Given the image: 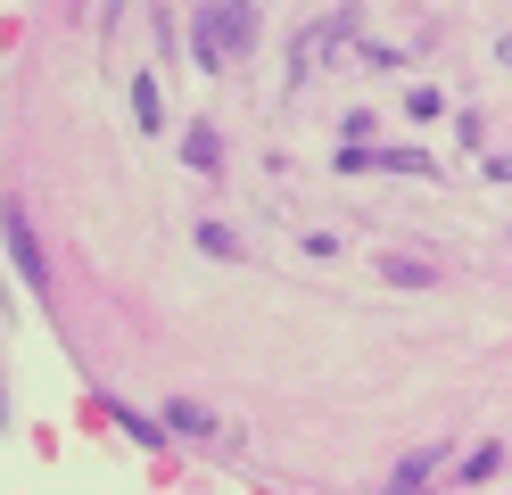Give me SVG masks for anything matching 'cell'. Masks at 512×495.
<instances>
[{"instance_id": "7", "label": "cell", "mask_w": 512, "mask_h": 495, "mask_svg": "<svg viewBox=\"0 0 512 495\" xmlns=\"http://www.w3.org/2000/svg\"><path fill=\"white\" fill-rule=\"evenodd\" d=\"M133 124H141V132L166 124V108H157V75H133Z\"/></svg>"}, {"instance_id": "1", "label": "cell", "mask_w": 512, "mask_h": 495, "mask_svg": "<svg viewBox=\"0 0 512 495\" xmlns=\"http://www.w3.org/2000/svg\"><path fill=\"white\" fill-rule=\"evenodd\" d=\"M190 50H199V66H232L256 50V0H207L199 25H190Z\"/></svg>"}, {"instance_id": "10", "label": "cell", "mask_w": 512, "mask_h": 495, "mask_svg": "<svg viewBox=\"0 0 512 495\" xmlns=\"http://www.w3.org/2000/svg\"><path fill=\"white\" fill-rule=\"evenodd\" d=\"M405 116H413V124H438V116H446V99H438V91H413V99H405Z\"/></svg>"}, {"instance_id": "11", "label": "cell", "mask_w": 512, "mask_h": 495, "mask_svg": "<svg viewBox=\"0 0 512 495\" xmlns=\"http://www.w3.org/2000/svg\"><path fill=\"white\" fill-rule=\"evenodd\" d=\"M496 471H504V446H479V454L463 462V479H496Z\"/></svg>"}, {"instance_id": "13", "label": "cell", "mask_w": 512, "mask_h": 495, "mask_svg": "<svg viewBox=\"0 0 512 495\" xmlns=\"http://www.w3.org/2000/svg\"><path fill=\"white\" fill-rule=\"evenodd\" d=\"M496 58H504V66H512V33H504V42H496Z\"/></svg>"}, {"instance_id": "5", "label": "cell", "mask_w": 512, "mask_h": 495, "mask_svg": "<svg viewBox=\"0 0 512 495\" xmlns=\"http://www.w3.org/2000/svg\"><path fill=\"white\" fill-rule=\"evenodd\" d=\"M182 165H190V174H215V165H223V132L215 124H190L182 132Z\"/></svg>"}, {"instance_id": "14", "label": "cell", "mask_w": 512, "mask_h": 495, "mask_svg": "<svg viewBox=\"0 0 512 495\" xmlns=\"http://www.w3.org/2000/svg\"><path fill=\"white\" fill-rule=\"evenodd\" d=\"M0 421H9V396H0Z\"/></svg>"}, {"instance_id": "9", "label": "cell", "mask_w": 512, "mask_h": 495, "mask_svg": "<svg viewBox=\"0 0 512 495\" xmlns=\"http://www.w3.org/2000/svg\"><path fill=\"white\" fill-rule=\"evenodd\" d=\"M372 174H438V165H430L422 149H380V157H372Z\"/></svg>"}, {"instance_id": "6", "label": "cell", "mask_w": 512, "mask_h": 495, "mask_svg": "<svg viewBox=\"0 0 512 495\" xmlns=\"http://www.w3.org/2000/svg\"><path fill=\"white\" fill-rule=\"evenodd\" d=\"M166 438H215L207 405H190V396H174V405H166Z\"/></svg>"}, {"instance_id": "4", "label": "cell", "mask_w": 512, "mask_h": 495, "mask_svg": "<svg viewBox=\"0 0 512 495\" xmlns=\"http://www.w3.org/2000/svg\"><path fill=\"white\" fill-rule=\"evenodd\" d=\"M380 281H389V289H438V264H430V256L389 248V256H380Z\"/></svg>"}, {"instance_id": "2", "label": "cell", "mask_w": 512, "mask_h": 495, "mask_svg": "<svg viewBox=\"0 0 512 495\" xmlns=\"http://www.w3.org/2000/svg\"><path fill=\"white\" fill-rule=\"evenodd\" d=\"M0 240H9V264H17V281L34 289V297H50V256H42V240H34V215H25L17 198H0Z\"/></svg>"}, {"instance_id": "12", "label": "cell", "mask_w": 512, "mask_h": 495, "mask_svg": "<svg viewBox=\"0 0 512 495\" xmlns=\"http://www.w3.org/2000/svg\"><path fill=\"white\" fill-rule=\"evenodd\" d=\"M199 248H207V256H240V240H232L223 223H199Z\"/></svg>"}, {"instance_id": "8", "label": "cell", "mask_w": 512, "mask_h": 495, "mask_svg": "<svg viewBox=\"0 0 512 495\" xmlns=\"http://www.w3.org/2000/svg\"><path fill=\"white\" fill-rule=\"evenodd\" d=\"M116 429L133 446H166V421H149V413H133V405H116Z\"/></svg>"}, {"instance_id": "3", "label": "cell", "mask_w": 512, "mask_h": 495, "mask_svg": "<svg viewBox=\"0 0 512 495\" xmlns=\"http://www.w3.org/2000/svg\"><path fill=\"white\" fill-rule=\"evenodd\" d=\"M438 471H446V446H422V454H405L397 471H389V487H380V495H422Z\"/></svg>"}]
</instances>
